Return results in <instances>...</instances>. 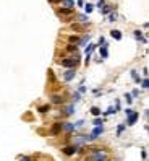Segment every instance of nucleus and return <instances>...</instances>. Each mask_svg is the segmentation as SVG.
<instances>
[{
  "label": "nucleus",
  "mask_w": 149,
  "mask_h": 161,
  "mask_svg": "<svg viewBox=\"0 0 149 161\" xmlns=\"http://www.w3.org/2000/svg\"><path fill=\"white\" fill-rule=\"evenodd\" d=\"M107 159H109V153L100 150V148H94L86 161H107Z\"/></svg>",
  "instance_id": "obj_1"
},
{
  "label": "nucleus",
  "mask_w": 149,
  "mask_h": 161,
  "mask_svg": "<svg viewBox=\"0 0 149 161\" xmlns=\"http://www.w3.org/2000/svg\"><path fill=\"white\" fill-rule=\"evenodd\" d=\"M60 64L63 65L65 68H75V67H78V65H79V56H78V54H75V56H71V57L62 59Z\"/></svg>",
  "instance_id": "obj_2"
},
{
  "label": "nucleus",
  "mask_w": 149,
  "mask_h": 161,
  "mask_svg": "<svg viewBox=\"0 0 149 161\" xmlns=\"http://www.w3.org/2000/svg\"><path fill=\"white\" fill-rule=\"evenodd\" d=\"M57 15L58 16H62V18H70V16H73L75 13H73V8H58L57 10Z\"/></svg>",
  "instance_id": "obj_3"
},
{
  "label": "nucleus",
  "mask_w": 149,
  "mask_h": 161,
  "mask_svg": "<svg viewBox=\"0 0 149 161\" xmlns=\"http://www.w3.org/2000/svg\"><path fill=\"white\" fill-rule=\"evenodd\" d=\"M62 151H63L67 156H73L75 153L78 151V148H76L75 145H68V146H63V148H62Z\"/></svg>",
  "instance_id": "obj_4"
},
{
  "label": "nucleus",
  "mask_w": 149,
  "mask_h": 161,
  "mask_svg": "<svg viewBox=\"0 0 149 161\" xmlns=\"http://www.w3.org/2000/svg\"><path fill=\"white\" fill-rule=\"evenodd\" d=\"M138 117H139V114L133 111V112H131V114H128L126 124H128V125H134V124H136V121H138Z\"/></svg>",
  "instance_id": "obj_5"
},
{
  "label": "nucleus",
  "mask_w": 149,
  "mask_h": 161,
  "mask_svg": "<svg viewBox=\"0 0 149 161\" xmlns=\"http://www.w3.org/2000/svg\"><path fill=\"white\" fill-rule=\"evenodd\" d=\"M104 133V127L100 125V127H94V130L91 132V135H89V140H94V138H97L99 135H102Z\"/></svg>",
  "instance_id": "obj_6"
},
{
  "label": "nucleus",
  "mask_w": 149,
  "mask_h": 161,
  "mask_svg": "<svg viewBox=\"0 0 149 161\" xmlns=\"http://www.w3.org/2000/svg\"><path fill=\"white\" fill-rule=\"evenodd\" d=\"M75 75H76L75 68H68V70L63 73V80H65V81H71V80L75 78Z\"/></svg>",
  "instance_id": "obj_7"
},
{
  "label": "nucleus",
  "mask_w": 149,
  "mask_h": 161,
  "mask_svg": "<svg viewBox=\"0 0 149 161\" xmlns=\"http://www.w3.org/2000/svg\"><path fill=\"white\" fill-rule=\"evenodd\" d=\"M50 102H52V104H63L65 98L60 96V94H52V96H50Z\"/></svg>",
  "instance_id": "obj_8"
},
{
  "label": "nucleus",
  "mask_w": 149,
  "mask_h": 161,
  "mask_svg": "<svg viewBox=\"0 0 149 161\" xmlns=\"http://www.w3.org/2000/svg\"><path fill=\"white\" fill-rule=\"evenodd\" d=\"M62 130H63V122H57V124L52 125V135H57V133H60Z\"/></svg>",
  "instance_id": "obj_9"
},
{
  "label": "nucleus",
  "mask_w": 149,
  "mask_h": 161,
  "mask_svg": "<svg viewBox=\"0 0 149 161\" xmlns=\"http://www.w3.org/2000/svg\"><path fill=\"white\" fill-rule=\"evenodd\" d=\"M63 130L68 132V133L73 132V130H75V124H71V122H63Z\"/></svg>",
  "instance_id": "obj_10"
},
{
  "label": "nucleus",
  "mask_w": 149,
  "mask_h": 161,
  "mask_svg": "<svg viewBox=\"0 0 149 161\" xmlns=\"http://www.w3.org/2000/svg\"><path fill=\"white\" fill-rule=\"evenodd\" d=\"M75 112V108H73V104H70V106H67V108L63 109V114L65 116H71Z\"/></svg>",
  "instance_id": "obj_11"
},
{
  "label": "nucleus",
  "mask_w": 149,
  "mask_h": 161,
  "mask_svg": "<svg viewBox=\"0 0 149 161\" xmlns=\"http://www.w3.org/2000/svg\"><path fill=\"white\" fill-rule=\"evenodd\" d=\"M110 34H112V37H113V39H117V41H120V39H122V33H120V31H117V29L110 31Z\"/></svg>",
  "instance_id": "obj_12"
},
{
  "label": "nucleus",
  "mask_w": 149,
  "mask_h": 161,
  "mask_svg": "<svg viewBox=\"0 0 149 161\" xmlns=\"http://www.w3.org/2000/svg\"><path fill=\"white\" fill-rule=\"evenodd\" d=\"M62 3H63L65 8H73V5H75L73 0H62Z\"/></svg>",
  "instance_id": "obj_13"
},
{
  "label": "nucleus",
  "mask_w": 149,
  "mask_h": 161,
  "mask_svg": "<svg viewBox=\"0 0 149 161\" xmlns=\"http://www.w3.org/2000/svg\"><path fill=\"white\" fill-rule=\"evenodd\" d=\"M96 49V44H89L88 47H86V56H88V59H89V56H91V52Z\"/></svg>",
  "instance_id": "obj_14"
},
{
  "label": "nucleus",
  "mask_w": 149,
  "mask_h": 161,
  "mask_svg": "<svg viewBox=\"0 0 149 161\" xmlns=\"http://www.w3.org/2000/svg\"><path fill=\"white\" fill-rule=\"evenodd\" d=\"M49 109H50V106H49V104H46V106H39V108H37V111H39L41 114H46Z\"/></svg>",
  "instance_id": "obj_15"
},
{
  "label": "nucleus",
  "mask_w": 149,
  "mask_h": 161,
  "mask_svg": "<svg viewBox=\"0 0 149 161\" xmlns=\"http://www.w3.org/2000/svg\"><path fill=\"white\" fill-rule=\"evenodd\" d=\"M100 56H102V59H107V56H109V52H107V44L100 47Z\"/></svg>",
  "instance_id": "obj_16"
},
{
  "label": "nucleus",
  "mask_w": 149,
  "mask_h": 161,
  "mask_svg": "<svg viewBox=\"0 0 149 161\" xmlns=\"http://www.w3.org/2000/svg\"><path fill=\"white\" fill-rule=\"evenodd\" d=\"M67 50L68 52H78V47L73 46V44H70V46H67Z\"/></svg>",
  "instance_id": "obj_17"
},
{
  "label": "nucleus",
  "mask_w": 149,
  "mask_h": 161,
  "mask_svg": "<svg viewBox=\"0 0 149 161\" xmlns=\"http://www.w3.org/2000/svg\"><path fill=\"white\" fill-rule=\"evenodd\" d=\"M92 124H94V127H100V125L104 124V121H102V119H94V122H92Z\"/></svg>",
  "instance_id": "obj_18"
},
{
  "label": "nucleus",
  "mask_w": 149,
  "mask_h": 161,
  "mask_svg": "<svg viewBox=\"0 0 149 161\" xmlns=\"http://www.w3.org/2000/svg\"><path fill=\"white\" fill-rule=\"evenodd\" d=\"M94 10V5L92 3H86V13H91Z\"/></svg>",
  "instance_id": "obj_19"
},
{
  "label": "nucleus",
  "mask_w": 149,
  "mask_h": 161,
  "mask_svg": "<svg viewBox=\"0 0 149 161\" xmlns=\"http://www.w3.org/2000/svg\"><path fill=\"white\" fill-rule=\"evenodd\" d=\"M91 114L92 116H99L100 114V109L99 108H91Z\"/></svg>",
  "instance_id": "obj_20"
},
{
  "label": "nucleus",
  "mask_w": 149,
  "mask_h": 161,
  "mask_svg": "<svg viewBox=\"0 0 149 161\" xmlns=\"http://www.w3.org/2000/svg\"><path fill=\"white\" fill-rule=\"evenodd\" d=\"M68 41H70L71 44H73V42H79V37L78 36H70V37H68Z\"/></svg>",
  "instance_id": "obj_21"
},
{
  "label": "nucleus",
  "mask_w": 149,
  "mask_h": 161,
  "mask_svg": "<svg viewBox=\"0 0 149 161\" xmlns=\"http://www.w3.org/2000/svg\"><path fill=\"white\" fill-rule=\"evenodd\" d=\"M134 36H136L138 41H144V37H143V34H141V31H134Z\"/></svg>",
  "instance_id": "obj_22"
},
{
  "label": "nucleus",
  "mask_w": 149,
  "mask_h": 161,
  "mask_svg": "<svg viewBox=\"0 0 149 161\" xmlns=\"http://www.w3.org/2000/svg\"><path fill=\"white\" fill-rule=\"evenodd\" d=\"M131 77H133V78H134V80H136V81H141V78L138 77V73H136V72H134V70L131 72Z\"/></svg>",
  "instance_id": "obj_23"
},
{
  "label": "nucleus",
  "mask_w": 149,
  "mask_h": 161,
  "mask_svg": "<svg viewBox=\"0 0 149 161\" xmlns=\"http://www.w3.org/2000/svg\"><path fill=\"white\" fill-rule=\"evenodd\" d=\"M83 125H84V121H78L75 124V129H79V127H83Z\"/></svg>",
  "instance_id": "obj_24"
},
{
  "label": "nucleus",
  "mask_w": 149,
  "mask_h": 161,
  "mask_svg": "<svg viewBox=\"0 0 149 161\" xmlns=\"http://www.w3.org/2000/svg\"><path fill=\"white\" fill-rule=\"evenodd\" d=\"M123 130H125V125H118V127H117V135H120Z\"/></svg>",
  "instance_id": "obj_25"
},
{
  "label": "nucleus",
  "mask_w": 149,
  "mask_h": 161,
  "mask_svg": "<svg viewBox=\"0 0 149 161\" xmlns=\"http://www.w3.org/2000/svg\"><path fill=\"white\" fill-rule=\"evenodd\" d=\"M125 98H126V102H128V104H131V102H133V98H131V94H125Z\"/></svg>",
  "instance_id": "obj_26"
},
{
  "label": "nucleus",
  "mask_w": 149,
  "mask_h": 161,
  "mask_svg": "<svg viewBox=\"0 0 149 161\" xmlns=\"http://www.w3.org/2000/svg\"><path fill=\"white\" fill-rule=\"evenodd\" d=\"M71 29H75V31H81L83 26H79V25H73V26H71Z\"/></svg>",
  "instance_id": "obj_27"
},
{
  "label": "nucleus",
  "mask_w": 149,
  "mask_h": 161,
  "mask_svg": "<svg viewBox=\"0 0 149 161\" xmlns=\"http://www.w3.org/2000/svg\"><path fill=\"white\" fill-rule=\"evenodd\" d=\"M112 12V8H110V7H107V8H102V13L104 15H107V13H110Z\"/></svg>",
  "instance_id": "obj_28"
},
{
  "label": "nucleus",
  "mask_w": 149,
  "mask_h": 161,
  "mask_svg": "<svg viewBox=\"0 0 149 161\" xmlns=\"http://www.w3.org/2000/svg\"><path fill=\"white\" fill-rule=\"evenodd\" d=\"M143 88H149V80H143Z\"/></svg>",
  "instance_id": "obj_29"
},
{
  "label": "nucleus",
  "mask_w": 149,
  "mask_h": 161,
  "mask_svg": "<svg viewBox=\"0 0 149 161\" xmlns=\"http://www.w3.org/2000/svg\"><path fill=\"white\" fill-rule=\"evenodd\" d=\"M79 21H88V16H86V15H81V16H79Z\"/></svg>",
  "instance_id": "obj_30"
},
{
  "label": "nucleus",
  "mask_w": 149,
  "mask_h": 161,
  "mask_svg": "<svg viewBox=\"0 0 149 161\" xmlns=\"http://www.w3.org/2000/svg\"><path fill=\"white\" fill-rule=\"evenodd\" d=\"M115 18H117V15H115V13H112V15H110V20H109V21H115Z\"/></svg>",
  "instance_id": "obj_31"
},
{
  "label": "nucleus",
  "mask_w": 149,
  "mask_h": 161,
  "mask_svg": "<svg viewBox=\"0 0 149 161\" xmlns=\"http://www.w3.org/2000/svg\"><path fill=\"white\" fill-rule=\"evenodd\" d=\"M73 99H75V101H79V93H75L73 94Z\"/></svg>",
  "instance_id": "obj_32"
},
{
  "label": "nucleus",
  "mask_w": 149,
  "mask_h": 161,
  "mask_svg": "<svg viewBox=\"0 0 149 161\" xmlns=\"http://www.w3.org/2000/svg\"><path fill=\"white\" fill-rule=\"evenodd\" d=\"M104 3H105V0H99V3H97V7H102Z\"/></svg>",
  "instance_id": "obj_33"
},
{
  "label": "nucleus",
  "mask_w": 149,
  "mask_h": 161,
  "mask_svg": "<svg viewBox=\"0 0 149 161\" xmlns=\"http://www.w3.org/2000/svg\"><path fill=\"white\" fill-rule=\"evenodd\" d=\"M20 161H29V158H21Z\"/></svg>",
  "instance_id": "obj_34"
}]
</instances>
